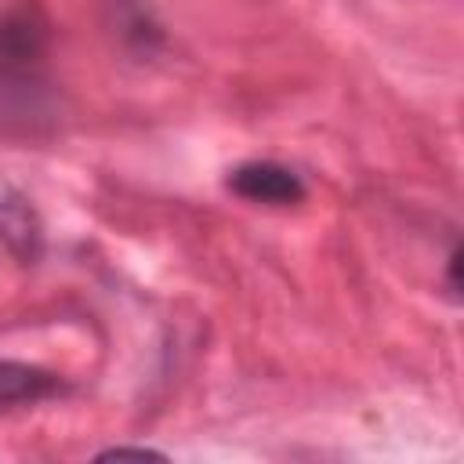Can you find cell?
<instances>
[{
    "label": "cell",
    "mask_w": 464,
    "mask_h": 464,
    "mask_svg": "<svg viewBox=\"0 0 464 464\" xmlns=\"http://www.w3.org/2000/svg\"><path fill=\"white\" fill-rule=\"evenodd\" d=\"M236 196L250 199V203H272V207H294L304 199V185L301 178L283 167V163H272V160H250V163H239L228 170V181H225Z\"/></svg>",
    "instance_id": "1"
},
{
    "label": "cell",
    "mask_w": 464,
    "mask_h": 464,
    "mask_svg": "<svg viewBox=\"0 0 464 464\" xmlns=\"http://www.w3.org/2000/svg\"><path fill=\"white\" fill-rule=\"evenodd\" d=\"M0 239L7 243V250L22 261L33 265L44 254V225L36 218V210L29 207V199L0 178Z\"/></svg>",
    "instance_id": "2"
},
{
    "label": "cell",
    "mask_w": 464,
    "mask_h": 464,
    "mask_svg": "<svg viewBox=\"0 0 464 464\" xmlns=\"http://www.w3.org/2000/svg\"><path fill=\"white\" fill-rule=\"evenodd\" d=\"M58 388H62V381L51 370L14 362V359H0V410L33 406V402L54 395Z\"/></svg>",
    "instance_id": "3"
},
{
    "label": "cell",
    "mask_w": 464,
    "mask_h": 464,
    "mask_svg": "<svg viewBox=\"0 0 464 464\" xmlns=\"http://www.w3.org/2000/svg\"><path fill=\"white\" fill-rule=\"evenodd\" d=\"M98 464H109V460H167V453H160V450H149V446H112V450H102L98 457H94Z\"/></svg>",
    "instance_id": "4"
}]
</instances>
